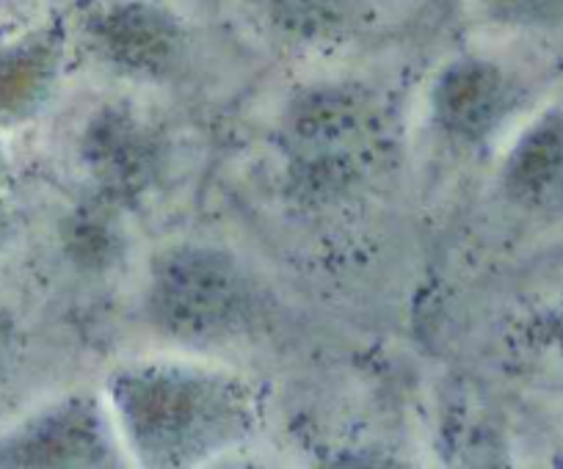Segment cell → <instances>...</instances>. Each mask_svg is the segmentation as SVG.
I'll list each match as a JSON object with an SVG mask.
<instances>
[{"mask_svg": "<svg viewBox=\"0 0 563 469\" xmlns=\"http://www.w3.org/2000/svg\"><path fill=\"white\" fill-rule=\"evenodd\" d=\"M84 158L102 188L133 193L150 182L155 166V142L150 131L124 111H102L91 122L84 142Z\"/></svg>", "mask_w": 563, "mask_h": 469, "instance_id": "7", "label": "cell"}, {"mask_svg": "<svg viewBox=\"0 0 563 469\" xmlns=\"http://www.w3.org/2000/svg\"><path fill=\"white\" fill-rule=\"evenodd\" d=\"M12 232H14V219H12V213H9L7 208H0V246L7 244L9 238H12Z\"/></svg>", "mask_w": 563, "mask_h": 469, "instance_id": "12", "label": "cell"}, {"mask_svg": "<svg viewBox=\"0 0 563 469\" xmlns=\"http://www.w3.org/2000/svg\"><path fill=\"white\" fill-rule=\"evenodd\" d=\"M271 18L290 34L318 40L354 14L356 0H263Z\"/></svg>", "mask_w": 563, "mask_h": 469, "instance_id": "9", "label": "cell"}, {"mask_svg": "<svg viewBox=\"0 0 563 469\" xmlns=\"http://www.w3.org/2000/svg\"><path fill=\"white\" fill-rule=\"evenodd\" d=\"M511 108L506 75L481 58H462L440 75L434 86V116L442 131L459 142H484Z\"/></svg>", "mask_w": 563, "mask_h": 469, "instance_id": "6", "label": "cell"}, {"mask_svg": "<svg viewBox=\"0 0 563 469\" xmlns=\"http://www.w3.org/2000/svg\"><path fill=\"white\" fill-rule=\"evenodd\" d=\"M555 339H558V350H561V359H563V321L558 323V332H555Z\"/></svg>", "mask_w": 563, "mask_h": 469, "instance_id": "13", "label": "cell"}, {"mask_svg": "<svg viewBox=\"0 0 563 469\" xmlns=\"http://www.w3.org/2000/svg\"><path fill=\"white\" fill-rule=\"evenodd\" d=\"M111 401L135 456L161 467L216 456L249 428L241 387L188 365H133L111 379Z\"/></svg>", "mask_w": 563, "mask_h": 469, "instance_id": "1", "label": "cell"}, {"mask_svg": "<svg viewBox=\"0 0 563 469\" xmlns=\"http://www.w3.org/2000/svg\"><path fill=\"white\" fill-rule=\"evenodd\" d=\"M12 345H14V326L12 321L0 312V368H3V362H7Z\"/></svg>", "mask_w": 563, "mask_h": 469, "instance_id": "11", "label": "cell"}, {"mask_svg": "<svg viewBox=\"0 0 563 469\" xmlns=\"http://www.w3.org/2000/svg\"><path fill=\"white\" fill-rule=\"evenodd\" d=\"M106 456V428L89 401L51 409L0 439V467H89Z\"/></svg>", "mask_w": 563, "mask_h": 469, "instance_id": "4", "label": "cell"}, {"mask_svg": "<svg viewBox=\"0 0 563 469\" xmlns=\"http://www.w3.org/2000/svg\"><path fill=\"white\" fill-rule=\"evenodd\" d=\"M492 18L503 23H544L563 9V0H481Z\"/></svg>", "mask_w": 563, "mask_h": 469, "instance_id": "10", "label": "cell"}, {"mask_svg": "<svg viewBox=\"0 0 563 469\" xmlns=\"http://www.w3.org/2000/svg\"><path fill=\"white\" fill-rule=\"evenodd\" d=\"M285 147L301 188L340 191L382 147V120L371 97L349 86H323L294 102L285 120Z\"/></svg>", "mask_w": 563, "mask_h": 469, "instance_id": "3", "label": "cell"}, {"mask_svg": "<svg viewBox=\"0 0 563 469\" xmlns=\"http://www.w3.org/2000/svg\"><path fill=\"white\" fill-rule=\"evenodd\" d=\"M155 326L183 343H224L252 323L257 295L241 263L208 246H180L155 263L147 293Z\"/></svg>", "mask_w": 563, "mask_h": 469, "instance_id": "2", "label": "cell"}, {"mask_svg": "<svg viewBox=\"0 0 563 469\" xmlns=\"http://www.w3.org/2000/svg\"><path fill=\"white\" fill-rule=\"evenodd\" d=\"M508 197L522 204L552 202L563 193V116L547 113L522 133L503 171Z\"/></svg>", "mask_w": 563, "mask_h": 469, "instance_id": "8", "label": "cell"}, {"mask_svg": "<svg viewBox=\"0 0 563 469\" xmlns=\"http://www.w3.org/2000/svg\"><path fill=\"white\" fill-rule=\"evenodd\" d=\"M91 40L111 67L139 78L172 72L183 56V29L153 3H117L91 20Z\"/></svg>", "mask_w": 563, "mask_h": 469, "instance_id": "5", "label": "cell"}]
</instances>
